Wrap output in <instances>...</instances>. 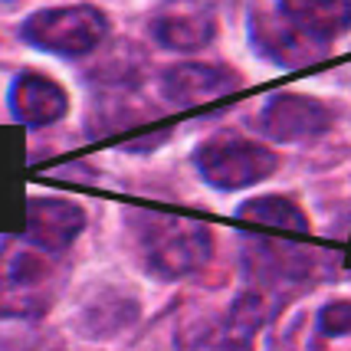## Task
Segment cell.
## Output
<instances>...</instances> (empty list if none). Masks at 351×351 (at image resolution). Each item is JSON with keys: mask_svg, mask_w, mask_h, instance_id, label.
Instances as JSON below:
<instances>
[{"mask_svg": "<svg viewBox=\"0 0 351 351\" xmlns=\"http://www.w3.org/2000/svg\"><path fill=\"white\" fill-rule=\"evenodd\" d=\"M233 89H240V76L223 66L187 62L165 76V95L174 106H204V102L230 95Z\"/></svg>", "mask_w": 351, "mask_h": 351, "instance_id": "8", "label": "cell"}, {"mask_svg": "<svg viewBox=\"0 0 351 351\" xmlns=\"http://www.w3.org/2000/svg\"><path fill=\"white\" fill-rule=\"evenodd\" d=\"M154 40L168 49H200L214 40L217 14L210 0H165L154 14Z\"/></svg>", "mask_w": 351, "mask_h": 351, "instance_id": "5", "label": "cell"}, {"mask_svg": "<svg viewBox=\"0 0 351 351\" xmlns=\"http://www.w3.org/2000/svg\"><path fill=\"white\" fill-rule=\"evenodd\" d=\"M253 36H256L263 53L273 56L276 62H282V66H306V62L319 60L322 49H325V46L312 43L308 36H302L282 16H276V20L273 16H263V20H256Z\"/></svg>", "mask_w": 351, "mask_h": 351, "instance_id": "11", "label": "cell"}, {"mask_svg": "<svg viewBox=\"0 0 351 351\" xmlns=\"http://www.w3.org/2000/svg\"><path fill=\"white\" fill-rule=\"evenodd\" d=\"M197 168L214 187L237 191V187H250V184L263 181L266 174H273L276 158L250 138L217 135L207 145H200Z\"/></svg>", "mask_w": 351, "mask_h": 351, "instance_id": "3", "label": "cell"}, {"mask_svg": "<svg viewBox=\"0 0 351 351\" xmlns=\"http://www.w3.org/2000/svg\"><path fill=\"white\" fill-rule=\"evenodd\" d=\"M319 325L325 335H351V302H335L322 308Z\"/></svg>", "mask_w": 351, "mask_h": 351, "instance_id": "13", "label": "cell"}, {"mask_svg": "<svg viewBox=\"0 0 351 351\" xmlns=\"http://www.w3.org/2000/svg\"><path fill=\"white\" fill-rule=\"evenodd\" d=\"M260 125L276 141H306L332 125V112L306 95H276L263 108Z\"/></svg>", "mask_w": 351, "mask_h": 351, "instance_id": "7", "label": "cell"}, {"mask_svg": "<svg viewBox=\"0 0 351 351\" xmlns=\"http://www.w3.org/2000/svg\"><path fill=\"white\" fill-rule=\"evenodd\" d=\"M10 108H14L16 122L23 125H49L62 119L66 112V92L46 76H20L10 89Z\"/></svg>", "mask_w": 351, "mask_h": 351, "instance_id": "10", "label": "cell"}, {"mask_svg": "<svg viewBox=\"0 0 351 351\" xmlns=\"http://www.w3.org/2000/svg\"><path fill=\"white\" fill-rule=\"evenodd\" d=\"M279 16L312 43L328 46L351 27V0H279Z\"/></svg>", "mask_w": 351, "mask_h": 351, "instance_id": "9", "label": "cell"}, {"mask_svg": "<svg viewBox=\"0 0 351 351\" xmlns=\"http://www.w3.org/2000/svg\"><path fill=\"white\" fill-rule=\"evenodd\" d=\"M53 263L33 243H7L0 250V315H30L49 302Z\"/></svg>", "mask_w": 351, "mask_h": 351, "instance_id": "2", "label": "cell"}, {"mask_svg": "<svg viewBox=\"0 0 351 351\" xmlns=\"http://www.w3.org/2000/svg\"><path fill=\"white\" fill-rule=\"evenodd\" d=\"M243 223H256V227H269V230H292V233H306L308 223L302 210L286 197H260L243 204L240 210Z\"/></svg>", "mask_w": 351, "mask_h": 351, "instance_id": "12", "label": "cell"}, {"mask_svg": "<svg viewBox=\"0 0 351 351\" xmlns=\"http://www.w3.org/2000/svg\"><path fill=\"white\" fill-rule=\"evenodd\" d=\"M138 240L148 266L161 276H187L207 266L214 256V233L197 220L148 217Z\"/></svg>", "mask_w": 351, "mask_h": 351, "instance_id": "1", "label": "cell"}, {"mask_svg": "<svg viewBox=\"0 0 351 351\" xmlns=\"http://www.w3.org/2000/svg\"><path fill=\"white\" fill-rule=\"evenodd\" d=\"M106 36V16L95 7H60V10H40L23 23V40L36 49L79 56Z\"/></svg>", "mask_w": 351, "mask_h": 351, "instance_id": "4", "label": "cell"}, {"mask_svg": "<svg viewBox=\"0 0 351 351\" xmlns=\"http://www.w3.org/2000/svg\"><path fill=\"white\" fill-rule=\"evenodd\" d=\"M82 223H86V217H82L79 204L62 197H36L27 204L23 240L46 250V253H56L76 240Z\"/></svg>", "mask_w": 351, "mask_h": 351, "instance_id": "6", "label": "cell"}]
</instances>
